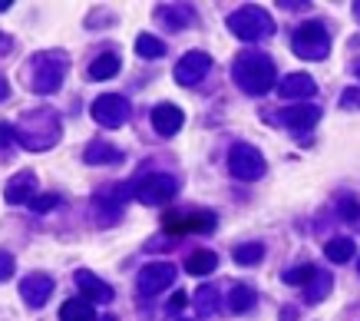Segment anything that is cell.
I'll return each instance as SVG.
<instances>
[{"label":"cell","mask_w":360,"mask_h":321,"mask_svg":"<svg viewBox=\"0 0 360 321\" xmlns=\"http://www.w3.org/2000/svg\"><path fill=\"white\" fill-rule=\"evenodd\" d=\"M231 77L248 96H264L274 87V60L262 50H245V54L235 56Z\"/></svg>","instance_id":"obj_1"},{"label":"cell","mask_w":360,"mask_h":321,"mask_svg":"<svg viewBox=\"0 0 360 321\" xmlns=\"http://www.w3.org/2000/svg\"><path fill=\"white\" fill-rule=\"evenodd\" d=\"M17 139H20V146L30 149V153H46V149H53V146L60 143V120H56V113L53 110L30 113V116L20 122Z\"/></svg>","instance_id":"obj_2"},{"label":"cell","mask_w":360,"mask_h":321,"mask_svg":"<svg viewBox=\"0 0 360 321\" xmlns=\"http://www.w3.org/2000/svg\"><path fill=\"white\" fill-rule=\"evenodd\" d=\"M27 77H30L33 93H56V89L63 87V77H66V56L56 54V50L37 54L30 70H27Z\"/></svg>","instance_id":"obj_3"},{"label":"cell","mask_w":360,"mask_h":321,"mask_svg":"<svg viewBox=\"0 0 360 321\" xmlns=\"http://www.w3.org/2000/svg\"><path fill=\"white\" fill-rule=\"evenodd\" d=\"M291 50L301 60H324L330 54V30L321 20H307L301 23L291 37Z\"/></svg>","instance_id":"obj_4"},{"label":"cell","mask_w":360,"mask_h":321,"mask_svg":"<svg viewBox=\"0 0 360 321\" xmlns=\"http://www.w3.org/2000/svg\"><path fill=\"white\" fill-rule=\"evenodd\" d=\"M229 30L245 44H255V40L274 34V20L262 7H241V11H235L229 17Z\"/></svg>","instance_id":"obj_5"},{"label":"cell","mask_w":360,"mask_h":321,"mask_svg":"<svg viewBox=\"0 0 360 321\" xmlns=\"http://www.w3.org/2000/svg\"><path fill=\"white\" fill-rule=\"evenodd\" d=\"M175 192H179V182L169 172H149L132 189L136 202H142V206H165V202L175 199Z\"/></svg>","instance_id":"obj_6"},{"label":"cell","mask_w":360,"mask_h":321,"mask_svg":"<svg viewBox=\"0 0 360 321\" xmlns=\"http://www.w3.org/2000/svg\"><path fill=\"white\" fill-rule=\"evenodd\" d=\"M229 169L235 179H245V182H251V179H262L264 169H268V163H264V156L255 149V146L248 143H238L231 146L229 153Z\"/></svg>","instance_id":"obj_7"},{"label":"cell","mask_w":360,"mask_h":321,"mask_svg":"<svg viewBox=\"0 0 360 321\" xmlns=\"http://www.w3.org/2000/svg\"><path fill=\"white\" fill-rule=\"evenodd\" d=\"M93 120L103 126V130H120L122 122L129 120V100L120 96V93H103L93 100Z\"/></svg>","instance_id":"obj_8"},{"label":"cell","mask_w":360,"mask_h":321,"mask_svg":"<svg viewBox=\"0 0 360 321\" xmlns=\"http://www.w3.org/2000/svg\"><path fill=\"white\" fill-rule=\"evenodd\" d=\"M219 225V219H215V212L212 209H198V212H188V215H182V212H165L162 215V229L172 235H182V232H212Z\"/></svg>","instance_id":"obj_9"},{"label":"cell","mask_w":360,"mask_h":321,"mask_svg":"<svg viewBox=\"0 0 360 321\" xmlns=\"http://www.w3.org/2000/svg\"><path fill=\"white\" fill-rule=\"evenodd\" d=\"M208 70H212V56L202 54V50H188V54L175 63V83H179V87H198V83L208 77Z\"/></svg>","instance_id":"obj_10"},{"label":"cell","mask_w":360,"mask_h":321,"mask_svg":"<svg viewBox=\"0 0 360 321\" xmlns=\"http://www.w3.org/2000/svg\"><path fill=\"white\" fill-rule=\"evenodd\" d=\"M179 268L172 262H149V265L139 272V291L142 295H159L175 282Z\"/></svg>","instance_id":"obj_11"},{"label":"cell","mask_w":360,"mask_h":321,"mask_svg":"<svg viewBox=\"0 0 360 321\" xmlns=\"http://www.w3.org/2000/svg\"><path fill=\"white\" fill-rule=\"evenodd\" d=\"M53 295V278L50 275H27L20 282V298L30 305V308H44Z\"/></svg>","instance_id":"obj_12"},{"label":"cell","mask_w":360,"mask_h":321,"mask_svg":"<svg viewBox=\"0 0 360 321\" xmlns=\"http://www.w3.org/2000/svg\"><path fill=\"white\" fill-rule=\"evenodd\" d=\"M314 93H317V83L311 73H288L278 83V96H284V100H307Z\"/></svg>","instance_id":"obj_13"},{"label":"cell","mask_w":360,"mask_h":321,"mask_svg":"<svg viewBox=\"0 0 360 321\" xmlns=\"http://www.w3.org/2000/svg\"><path fill=\"white\" fill-rule=\"evenodd\" d=\"M182 122H186V116H182V110L175 103H159L153 110V130L159 136H175L182 130Z\"/></svg>","instance_id":"obj_14"},{"label":"cell","mask_w":360,"mask_h":321,"mask_svg":"<svg viewBox=\"0 0 360 321\" xmlns=\"http://www.w3.org/2000/svg\"><path fill=\"white\" fill-rule=\"evenodd\" d=\"M317 120H321V110H317L314 103H301V106H288V110H281V122L288 126V130H295V133L311 130Z\"/></svg>","instance_id":"obj_15"},{"label":"cell","mask_w":360,"mask_h":321,"mask_svg":"<svg viewBox=\"0 0 360 321\" xmlns=\"http://www.w3.org/2000/svg\"><path fill=\"white\" fill-rule=\"evenodd\" d=\"M77 288L83 291V298H86V301L93 298L96 305H110V301H112V288L106 285L103 278L93 275V272H86V268H83V272H77Z\"/></svg>","instance_id":"obj_16"},{"label":"cell","mask_w":360,"mask_h":321,"mask_svg":"<svg viewBox=\"0 0 360 321\" xmlns=\"http://www.w3.org/2000/svg\"><path fill=\"white\" fill-rule=\"evenodd\" d=\"M4 199L11 202V206H30L33 199H37V182H33V176L30 172H23V176H17V179H11L7 182V189H4Z\"/></svg>","instance_id":"obj_17"},{"label":"cell","mask_w":360,"mask_h":321,"mask_svg":"<svg viewBox=\"0 0 360 321\" xmlns=\"http://www.w3.org/2000/svg\"><path fill=\"white\" fill-rule=\"evenodd\" d=\"M83 159H86L89 166H112V163H122V153L116 146L103 143V139H93V143L83 149Z\"/></svg>","instance_id":"obj_18"},{"label":"cell","mask_w":360,"mask_h":321,"mask_svg":"<svg viewBox=\"0 0 360 321\" xmlns=\"http://www.w3.org/2000/svg\"><path fill=\"white\" fill-rule=\"evenodd\" d=\"M215 268H219V255L208 252V248H198V252H192L186 258V272H188V275H195V278L212 275Z\"/></svg>","instance_id":"obj_19"},{"label":"cell","mask_w":360,"mask_h":321,"mask_svg":"<svg viewBox=\"0 0 360 321\" xmlns=\"http://www.w3.org/2000/svg\"><path fill=\"white\" fill-rule=\"evenodd\" d=\"M122 60L120 54H99L93 63H89V80H96V83H103V80H112L116 73H120Z\"/></svg>","instance_id":"obj_20"},{"label":"cell","mask_w":360,"mask_h":321,"mask_svg":"<svg viewBox=\"0 0 360 321\" xmlns=\"http://www.w3.org/2000/svg\"><path fill=\"white\" fill-rule=\"evenodd\" d=\"M324 255H328L334 265H344V262H350V258L357 255V242H354V239H347V235L330 239V242L324 245Z\"/></svg>","instance_id":"obj_21"},{"label":"cell","mask_w":360,"mask_h":321,"mask_svg":"<svg viewBox=\"0 0 360 321\" xmlns=\"http://www.w3.org/2000/svg\"><path fill=\"white\" fill-rule=\"evenodd\" d=\"M60 321H96L93 301H86V298H70L63 308H60Z\"/></svg>","instance_id":"obj_22"},{"label":"cell","mask_w":360,"mask_h":321,"mask_svg":"<svg viewBox=\"0 0 360 321\" xmlns=\"http://www.w3.org/2000/svg\"><path fill=\"white\" fill-rule=\"evenodd\" d=\"M330 285H334V282H330V272H321V268H317L314 278L304 285V298L311 301V305L324 301V298H328V291H330Z\"/></svg>","instance_id":"obj_23"},{"label":"cell","mask_w":360,"mask_h":321,"mask_svg":"<svg viewBox=\"0 0 360 321\" xmlns=\"http://www.w3.org/2000/svg\"><path fill=\"white\" fill-rule=\"evenodd\" d=\"M159 20H162L165 27H172V30L188 27V23H192V7H186V4H179V7H162V11H159Z\"/></svg>","instance_id":"obj_24"},{"label":"cell","mask_w":360,"mask_h":321,"mask_svg":"<svg viewBox=\"0 0 360 321\" xmlns=\"http://www.w3.org/2000/svg\"><path fill=\"white\" fill-rule=\"evenodd\" d=\"M229 308L238 311V315H245V311L255 308V291H251L248 285H235L229 291Z\"/></svg>","instance_id":"obj_25"},{"label":"cell","mask_w":360,"mask_h":321,"mask_svg":"<svg viewBox=\"0 0 360 321\" xmlns=\"http://www.w3.org/2000/svg\"><path fill=\"white\" fill-rule=\"evenodd\" d=\"M136 54L146 56V60H159V56H165V44L153 34H142L139 40H136Z\"/></svg>","instance_id":"obj_26"},{"label":"cell","mask_w":360,"mask_h":321,"mask_svg":"<svg viewBox=\"0 0 360 321\" xmlns=\"http://www.w3.org/2000/svg\"><path fill=\"white\" fill-rule=\"evenodd\" d=\"M195 305H198V315H215L219 311V288H198V295H195Z\"/></svg>","instance_id":"obj_27"},{"label":"cell","mask_w":360,"mask_h":321,"mask_svg":"<svg viewBox=\"0 0 360 321\" xmlns=\"http://www.w3.org/2000/svg\"><path fill=\"white\" fill-rule=\"evenodd\" d=\"M262 258H264V245H258V242H248L235 248V262L238 265H258Z\"/></svg>","instance_id":"obj_28"},{"label":"cell","mask_w":360,"mask_h":321,"mask_svg":"<svg viewBox=\"0 0 360 321\" xmlns=\"http://www.w3.org/2000/svg\"><path fill=\"white\" fill-rule=\"evenodd\" d=\"M314 272L317 268L311 265V262H307V265H295V268L284 272V282H288V285H307V282L314 278Z\"/></svg>","instance_id":"obj_29"},{"label":"cell","mask_w":360,"mask_h":321,"mask_svg":"<svg viewBox=\"0 0 360 321\" xmlns=\"http://www.w3.org/2000/svg\"><path fill=\"white\" fill-rule=\"evenodd\" d=\"M56 202H60L56 196H37V199L30 202V209H33V212H50Z\"/></svg>","instance_id":"obj_30"},{"label":"cell","mask_w":360,"mask_h":321,"mask_svg":"<svg viewBox=\"0 0 360 321\" xmlns=\"http://www.w3.org/2000/svg\"><path fill=\"white\" fill-rule=\"evenodd\" d=\"M340 209H344V215H347L350 222H357V219H360V202L344 199V202H340Z\"/></svg>","instance_id":"obj_31"},{"label":"cell","mask_w":360,"mask_h":321,"mask_svg":"<svg viewBox=\"0 0 360 321\" xmlns=\"http://www.w3.org/2000/svg\"><path fill=\"white\" fill-rule=\"evenodd\" d=\"M0 265H4V272H0V278L7 282V278L13 275V258H11V252H4V258H0Z\"/></svg>","instance_id":"obj_32"},{"label":"cell","mask_w":360,"mask_h":321,"mask_svg":"<svg viewBox=\"0 0 360 321\" xmlns=\"http://www.w3.org/2000/svg\"><path fill=\"white\" fill-rule=\"evenodd\" d=\"M186 305H188V295H186V291H175L172 301H169V308H175V311H179V308H186Z\"/></svg>","instance_id":"obj_33"},{"label":"cell","mask_w":360,"mask_h":321,"mask_svg":"<svg viewBox=\"0 0 360 321\" xmlns=\"http://www.w3.org/2000/svg\"><path fill=\"white\" fill-rule=\"evenodd\" d=\"M354 103L360 106V93H357V89H350L347 96H344V106H354Z\"/></svg>","instance_id":"obj_34"},{"label":"cell","mask_w":360,"mask_h":321,"mask_svg":"<svg viewBox=\"0 0 360 321\" xmlns=\"http://www.w3.org/2000/svg\"><path fill=\"white\" fill-rule=\"evenodd\" d=\"M354 13H357V20H360V4H354Z\"/></svg>","instance_id":"obj_35"},{"label":"cell","mask_w":360,"mask_h":321,"mask_svg":"<svg viewBox=\"0 0 360 321\" xmlns=\"http://www.w3.org/2000/svg\"><path fill=\"white\" fill-rule=\"evenodd\" d=\"M357 272H360V258H357Z\"/></svg>","instance_id":"obj_36"},{"label":"cell","mask_w":360,"mask_h":321,"mask_svg":"<svg viewBox=\"0 0 360 321\" xmlns=\"http://www.w3.org/2000/svg\"><path fill=\"white\" fill-rule=\"evenodd\" d=\"M357 77H360V70H357Z\"/></svg>","instance_id":"obj_37"},{"label":"cell","mask_w":360,"mask_h":321,"mask_svg":"<svg viewBox=\"0 0 360 321\" xmlns=\"http://www.w3.org/2000/svg\"><path fill=\"white\" fill-rule=\"evenodd\" d=\"M106 321H112V318H106Z\"/></svg>","instance_id":"obj_38"}]
</instances>
